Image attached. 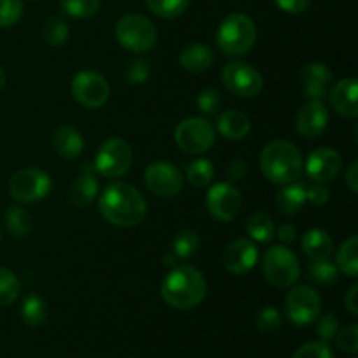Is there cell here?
Masks as SVG:
<instances>
[{"mask_svg":"<svg viewBox=\"0 0 358 358\" xmlns=\"http://www.w3.org/2000/svg\"><path fill=\"white\" fill-rule=\"evenodd\" d=\"M217 129L227 140H243L250 133V119L241 110L227 108L219 114Z\"/></svg>","mask_w":358,"mask_h":358,"instance_id":"cell-21","label":"cell"},{"mask_svg":"<svg viewBox=\"0 0 358 358\" xmlns=\"http://www.w3.org/2000/svg\"><path fill=\"white\" fill-rule=\"evenodd\" d=\"M292 358H334V352L327 341H311L299 346Z\"/></svg>","mask_w":358,"mask_h":358,"instance_id":"cell-40","label":"cell"},{"mask_svg":"<svg viewBox=\"0 0 358 358\" xmlns=\"http://www.w3.org/2000/svg\"><path fill=\"white\" fill-rule=\"evenodd\" d=\"M276 6L289 14H301L306 13L310 7L311 0H275Z\"/></svg>","mask_w":358,"mask_h":358,"instance_id":"cell-45","label":"cell"},{"mask_svg":"<svg viewBox=\"0 0 358 358\" xmlns=\"http://www.w3.org/2000/svg\"><path fill=\"white\" fill-rule=\"evenodd\" d=\"M23 16L21 0H0V28H10Z\"/></svg>","mask_w":358,"mask_h":358,"instance_id":"cell-38","label":"cell"},{"mask_svg":"<svg viewBox=\"0 0 358 358\" xmlns=\"http://www.w3.org/2000/svg\"><path fill=\"white\" fill-rule=\"evenodd\" d=\"M259 259V250L255 243L248 238H238L227 245L224 252V266L233 275L241 276L255 268Z\"/></svg>","mask_w":358,"mask_h":358,"instance_id":"cell-16","label":"cell"},{"mask_svg":"<svg viewBox=\"0 0 358 358\" xmlns=\"http://www.w3.org/2000/svg\"><path fill=\"white\" fill-rule=\"evenodd\" d=\"M261 170L271 184L287 185L303 175V156L292 142L275 140L262 149Z\"/></svg>","mask_w":358,"mask_h":358,"instance_id":"cell-3","label":"cell"},{"mask_svg":"<svg viewBox=\"0 0 358 358\" xmlns=\"http://www.w3.org/2000/svg\"><path fill=\"white\" fill-rule=\"evenodd\" d=\"M306 203V187L303 184L290 182L276 194V208L283 215H294Z\"/></svg>","mask_w":358,"mask_h":358,"instance_id":"cell-25","label":"cell"},{"mask_svg":"<svg viewBox=\"0 0 358 358\" xmlns=\"http://www.w3.org/2000/svg\"><path fill=\"white\" fill-rule=\"evenodd\" d=\"M329 122V110L322 100H310L296 117V131L303 138H317L324 133Z\"/></svg>","mask_w":358,"mask_h":358,"instance_id":"cell-17","label":"cell"},{"mask_svg":"<svg viewBox=\"0 0 358 358\" xmlns=\"http://www.w3.org/2000/svg\"><path fill=\"white\" fill-rule=\"evenodd\" d=\"M175 143L187 154H205L215 143V128L203 117H187L175 128Z\"/></svg>","mask_w":358,"mask_h":358,"instance_id":"cell-8","label":"cell"},{"mask_svg":"<svg viewBox=\"0 0 358 358\" xmlns=\"http://www.w3.org/2000/svg\"><path fill=\"white\" fill-rule=\"evenodd\" d=\"M21 283L7 268H0V306H9L20 297Z\"/></svg>","mask_w":358,"mask_h":358,"instance_id":"cell-35","label":"cell"},{"mask_svg":"<svg viewBox=\"0 0 358 358\" xmlns=\"http://www.w3.org/2000/svg\"><path fill=\"white\" fill-rule=\"evenodd\" d=\"M257 28L243 13H233L222 20L217 30V45L227 56H243L254 48Z\"/></svg>","mask_w":358,"mask_h":358,"instance_id":"cell-4","label":"cell"},{"mask_svg":"<svg viewBox=\"0 0 358 358\" xmlns=\"http://www.w3.org/2000/svg\"><path fill=\"white\" fill-rule=\"evenodd\" d=\"M98 194V180L94 178L93 173L87 171V168H84L83 175L76 178V180L70 184L69 187V201L73 206H79V208H86L93 203V199Z\"/></svg>","mask_w":358,"mask_h":358,"instance_id":"cell-23","label":"cell"},{"mask_svg":"<svg viewBox=\"0 0 358 358\" xmlns=\"http://www.w3.org/2000/svg\"><path fill=\"white\" fill-rule=\"evenodd\" d=\"M72 96L79 105L86 108L103 107L110 96V86L101 73L84 70L73 76Z\"/></svg>","mask_w":358,"mask_h":358,"instance_id":"cell-12","label":"cell"},{"mask_svg":"<svg viewBox=\"0 0 358 358\" xmlns=\"http://www.w3.org/2000/svg\"><path fill=\"white\" fill-rule=\"evenodd\" d=\"M329 198H331V194H329L327 187H325L324 184H317L313 185V187L306 189V201L313 203V205H325V203L329 201Z\"/></svg>","mask_w":358,"mask_h":358,"instance_id":"cell-44","label":"cell"},{"mask_svg":"<svg viewBox=\"0 0 358 358\" xmlns=\"http://www.w3.org/2000/svg\"><path fill=\"white\" fill-rule=\"evenodd\" d=\"M243 198L240 191L229 182H219L206 192V210L220 222H231L241 212Z\"/></svg>","mask_w":358,"mask_h":358,"instance_id":"cell-13","label":"cell"},{"mask_svg":"<svg viewBox=\"0 0 358 358\" xmlns=\"http://www.w3.org/2000/svg\"><path fill=\"white\" fill-rule=\"evenodd\" d=\"M247 173H248L247 163H245L243 159H240V157H236V159H233L229 164H227V177H229L231 180H243Z\"/></svg>","mask_w":358,"mask_h":358,"instance_id":"cell-46","label":"cell"},{"mask_svg":"<svg viewBox=\"0 0 358 358\" xmlns=\"http://www.w3.org/2000/svg\"><path fill=\"white\" fill-rule=\"evenodd\" d=\"M245 231H247L252 240L259 241V243H269L276 234L275 222L264 212L252 213L247 222H245Z\"/></svg>","mask_w":358,"mask_h":358,"instance_id":"cell-26","label":"cell"},{"mask_svg":"<svg viewBox=\"0 0 358 358\" xmlns=\"http://www.w3.org/2000/svg\"><path fill=\"white\" fill-rule=\"evenodd\" d=\"M322 297L310 285L294 287L285 299V313L297 327H308L320 317Z\"/></svg>","mask_w":358,"mask_h":358,"instance_id":"cell-9","label":"cell"},{"mask_svg":"<svg viewBox=\"0 0 358 358\" xmlns=\"http://www.w3.org/2000/svg\"><path fill=\"white\" fill-rule=\"evenodd\" d=\"M2 236H3V234H2V229H0V241H2Z\"/></svg>","mask_w":358,"mask_h":358,"instance_id":"cell-51","label":"cell"},{"mask_svg":"<svg viewBox=\"0 0 358 358\" xmlns=\"http://www.w3.org/2000/svg\"><path fill=\"white\" fill-rule=\"evenodd\" d=\"M222 84L227 91L240 98H254L264 87V79L257 69L245 62L227 63L222 70Z\"/></svg>","mask_w":358,"mask_h":358,"instance_id":"cell-11","label":"cell"},{"mask_svg":"<svg viewBox=\"0 0 358 358\" xmlns=\"http://www.w3.org/2000/svg\"><path fill=\"white\" fill-rule=\"evenodd\" d=\"M346 184H348L350 191L358 192V161H353L346 170Z\"/></svg>","mask_w":358,"mask_h":358,"instance_id":"cell-49","label":"cell"},{"mask_svg":"<svg viewBox=\"0 0 358 358\" xmlns=\"http://www.w3.org/2000/svg\"><path fill=\"white\" fill-rule=\"evenodd\" d=\"M213 175H215V168L208 159H196L185 168V178L196 189L206 187L213 180Z\"/></svg>","mask_w":358,"mask_h":358,"instance_id":"cell-30","label":"cell"},{"mask_svg":"<svg viewBox=\"0 0 358 358\" xmlns=\"http://www.w3.org/2000/svg\"><path fill=\"white\" fill-rule=\"evenodd\" d=\"M343 159L332 147H318L306 161V173L317 184H329L341 173Z\"/></svg>","mask_w":358,"mask_h":358,"instance_id":"cell-15","label":"cell"},{"mask_svg":"<svg viewBox=\"0 0 358 358\" xmlns=\"http://www.w3.org/2000/svg\"><path fill=\"white\" fill-rule=\"evenodd\" d=\"M336 266L339 271L345 273L346 276L357 278L358 275V238L352 236L339 247L336 254Z\"/></svg>","mask_w":358,"mask_h":358,"instance_id":"cell-28","label":"cell"},{"mask_svg":"<svg viewBox=\"0 0 358 358\" xmlns=\"http://www.w3.org/2000/svg\"><path fill=\"white\" fill-rule=\"evenodd\" d=\"M189 2L191 0H145L147 7L156 16L164 17V20H175L182 16L189 7Z\"/></svg>","mask_w":358,"mask_h":358,"instance_id":"cell-33","label":"cell"},{"mask_svg":"<svg viewBox=\"0 0 358 358\" xmlns=\"http://www.w3.org/2000/svg\"><path fill=\"white\" fill-rule=\"evenodd\" d=\"M296 234H297V231H296V226H294V224H283V226L276 231V236H278V240L285 245L292 243V241L296 240Z\"/></svg>","mask_w":358,"mask_h":358,"instance_id":"cell-47","label":"cell"},{"mask_svg":"<svg viewBox=\"0 0 358 358\" xmlns=\"http://www.w3.org/2000/svg\"><path fill=\"white\" fill-rule=\"evenodd\" d=\"M98 208L107 222L117 227L138 226L147 215V201L142 192L126 182L107 185L98 199Z\"/></svg>","mask_w":358,"mask_h":358,"instance_id":"cell-1","label":"cell"},{"mask_svg":"<svg viewBox=\"0 0 358 358\" xmlns=\"http://www.w3.org/2000/svg\"><path fill=\"white\" fill-rule=\"evenodd\" d=\"M133 164V150L121 136L105 140L98 149L93 168L107 178H117L128 173Z\"/></svg>","mask_w":358,"mask_h":358,"instance_id":"cell-7","label":"cell"},{"mask_svg":"<svg viewBox=\"0 0 358 358\" xmlns=\"http://www.w3.org/2000/svg\"><path fill=\"white\" fill-rule=\"evenodd\" d=\"M52 187L51 177L38 168H23L9 180V192L16 201L35 203L49 194Z\"/></svg>","mask_w":358,"mask_h":358,"instance_id":"cell-10","label":"cell"},{"mask_svg":"<svg viewBox=\"0 0 358 358\" xmlns=\"http://www.w3.org/2000/svg\"><path fill=\"white\" fill-rule=\"evenodd\" d=\"M21 318H23L24 324L28 325V327H41L42 324L45 322V318H48V304H45V301L42 299L41 296H37V294H30V296H27L23 299V304H21Z\"/></svg>","mask_w":358,"mask_h":358,"instance_id":"cell-27","label":"cell"},{"mask_svg":"<svg viewBox=\"0 0 358 358\" xmlns=\"http://www.w3.org/2000/svg\"><path fill=\"white\" fill-rule=\"evenodd\" d=\"M345 306L352 315H358V285L350 287L348 294L345 296Z\"/></svg>","mask_w":358,"mask_h":358,"instance_id":"cell-48","label":"cell"},{"mask_svg":"<svg viewBox=\"0 0 358 358\" xmlns=\"http://www.w3.org/2000/svg\"><path fill=\"white\" fill-rule=\"evenodd\" d=\"M301 80L304 86V94L310 100H324L332 83V72L324 63H308L301 70Z\"/></svg>","mask_w":358,"mask_h":358,"instance_id":"cell-19","label":"cell"},{"mask_svg":"<svg viewBox=\"0 0 358 358\" xmlns=\"http://www.w3.org/2000/svg\"><path fill=\"white\" fill-rule=\"evenodd\" d=\"M206 280L194 266H175L161 283V297L175 310H192L206 297Z\"/></svg>","mask_w":358,"mask_h":358,"instance_id":"cell-2","label":"cell"},{"mask_svg":"<svg viewBox=\"0 0 358 358\" xmlns=\"http://www.w3.org/2000/svg\"><path fill=\"white\" fill-rule=\"evenodd\" d=\"M304 254L310 257V261H318V259H331L334 252V241L331 234L324 229H310L303 234L301 240Z\"/></svg>","mask_w":358,"mask_h":358,"instance_id":"cell-22","label":"cell"},{"mask_svg":"<svg viewBox=\"0 0 358 358\" xmlns=\"http://www.w3.org/2000/svg\"><path fill=\"white\" fill-rule=\"evenodd\" d=\"M317 332L322 341H331L336 338L339 331V320L334 313H325L324 317L317 318Z\"/></svg>","mask_w":358,"mask_h":358,"instance_id":"cell-43","label":"cell"},{"mask_svg":"<svg viewBox=\"0 0 358 358\" xmlns=\"http://www.w3.org/2000/svg\"><path fill=\"white\" fill-rule=\"evenodd\" d=\"M52 147H55L58 156L65 157V159H76L83 154L84 138L79 129H76L73 126L63 124L52 135Z\"/></svg>","mask_w":358,"mask_h":358,"instance_id":"cell-20","label":"cell"},{"mask_svg":"<svg viewBox=\"0 0 358 358\" xmlns=\"http://www.w3.org/2000/svg\"><path fill=\"white\" fill-rule=\"evenodd\" d=\"M310 276L313 282L320 283V285H332L338 282L339 278V269L331 259H318V261L310 262Z\"/></svg>","mask_w":358,"mask_h":358,"instance_id":"cell-31","label":"cell"},{"mask_svg":"<svg viewBox=\"0 0 358 358\" xmlns=\"http://www.w3.org/2000/svg\"><path fill=\"white\" fill-rule=\"evenodd\" d=\"M115 38L131 52H149L157 42L156 24L142 14H126L115 24Z\"/></svg>","mask_w":358,"mask_h":358,"instance_id":"cell-5","label":"cell"},{"mask_svg":"<svg viewBox=\"0 0 358 358\" xmlns=\"http://www.w3.org/2000/svg\"><path fill=\"white\" fill-rule=\"evenodd\" d=\"M6 80H7L6 72H3V69H2V66H0V90H2V87L6 86Z\"/></svg>","mask_w":358,"mask_h":358,"instance_id":"cell-50","label":"cell"},{"mask_svg":"<svg viewBox=\"0 0 358 358\" xmlns=\"http://www.w3.org/2000/svg\"><path fill=\"white\" fill-rule=\"evenodd\" d=\"M329 101L331 107L338 112L339 115L346 119H355L358 115V84L355 77L338 80L329 91Z\"/></svg>","mask_w":358,"mask_h":358,"instance_id":"cell-18","label":"cell"},{"mask_svg":"<svg viewBox=\"0 0 358 358\" xmlns=\"http://www.w3.org/2000/svg\"><path fill=\"white\" fill-rule=\"evenodd\" d=\"M215 62V55L205 44H191L180 52V65L192 73L206 72Z\"/></svg>","mask_w":358,"mask_h":358,"instance_id":"cell-24","label":"cell"},{"mask_svg":"<svg viewBox=\"0 0 358 358\" xmlns=\"http://www.w3.org/2000/svg\"><path fill=\"white\" fill-rule=\"evenodd\" d=\"M69 24L65 23V20L55 16L49 17L44 23V28H42V37L48 42L49 45H55V48H59V45L65 44L69 41Z\"/></svg>","mask_w":358,"mask_h":358,"instance_id":"cell-34","label":"cell"},{"mask_svg":"<svg viewBox=\"0 0 358 358\" xmlns=\"http://www.w3.org/2000/svg\"><path fill=\"white\" fill-rule=\"evenodd\" d=\"M6 227L14 238H24L27 234H30L31 227H34L30 212L23 206H9L6 212Z\"/></svg>","mask_w":358,"mask_h":358,"instance_id":"cell-29","label":"cell"},{"mask_svg":"<svg viewBox=\"0 0 358 358\" xmlns=\"http://www.w3.org/2000/svg\"><path fill=\"white\" fill-rule=\"evenodd\" d=\"M150 76V65L147 59L135 58L128 63L124 70V79L128 84H143Z\"/></svg>","mask_w":358,"mask_h":358,"instance_id":"cell-39","label":"cell"},{"mask_svg":"<svg viewBox=\"0 0 358 358\" xmlns=\"http://www.w3.org/2000/svg\"><path fill=\"white\" fill-rule=\"evenodd\" d=\"M262 275L271 285L278 289H289L301 276L299 261L285 245H275L268 248L262 257Z\"/></svg>","mask_w":358,"mask_h":358,"instance_id":"cell-6","label":"cell"},{"mask_svg":"<svg viewBox=\"0 0 358 358\" xmlns=\"http://www.w3.org/2000/svg\"><path fill=\"white\" fill-rule=\"evenodd\" d=\"M100 0H59V6L65 14L79 20H87L100 10Z\"/></svg>","mask_w":358,"mask_h":358,"instance_id":"cell-36","label":"cell"},{"mask_svg":"<svg viewBox=\"0 0 358 358\" xmlns=\"http://www.w3.org/2000/svg\"><path fill=\"white\" fill-rule=\"evenodd\" d=\"M222 105V96L215 87H205L198 96V108L205 115H213Z\"/></svg>","mask_w":358,"mask_h":358,"instance_id":"cell-41","label":"cell"},{"mask_svg":"<svg viewBox=\"0 0 358 358\" xmlns=\"http://www.w3.org/2000/svg\"><path fill=\"white\" fill-rule=\"evenodd\" d=\"M336 343L338 348L346 353H357L358 352V327L357 324L346 325L345 329H339L336 334Z\"/></svg>","mask_w":358,"mask_h":358,"instance_id":"cell-42","label":"cell"},{"mask_svg":"<svg viewBox=\"0 0 358 358\" xmlns=\"http://www.w3.org/2000/svg\"><path fill=\"white\" fill-rule=\"evenodd\" d=\"M147 189L159 198H173L184 187L180 170L168 161H154L145 168L143 175Z\"/></svg>","mask_w":358,"mask_h":358,"instance_id":"cell-14","label":"cell"},{"mask_svg":"<svg viewBox=\"0 0 358 358\" xmlns=\"http://www.w3.org/2000/svg\"><path fill=\"white\" fill-rule=\"evenodd\" d=\"M199 247H201V240L194 231H182L173 238V255L178 259L194 257Z\"/></svg>","mask_w":358,"mask_h":358,"instance_id":"cell-32","label":"cell"},{"mask_svg":"<svg viewBox=\"0 0 358 358\" xmlns=\"http://www.w3.org/2000/svg\"><path fill=\"white\" fill-rule=\"evenodd\" d=\"M282 324H283L282 313L273 306L262 308V310L259 311L257 318H255V325H257L259 331L264 332V334H273V332H276L280 327H282Z\"/></svg>","mask_w":358,"mask_h":358,"instance_id":"cell-37","label":"cell"}]
</instances>
